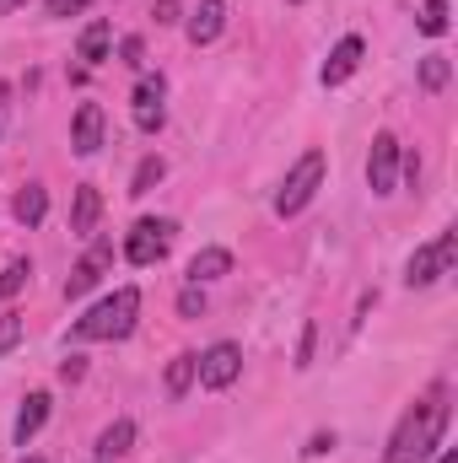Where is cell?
Instances as JSON below:
<instances>
[{"label":"cell","mask_w":458,"mask_h":463,"mask_svg":"<svg viewBox=\"0 0 458 463\" xmlns=\"http://www.w3.org/2000/svg\"><path fill=\"white\" fill-rule=\"evenodd\" d=\"M443 431H448V404H443V393H432L426 404L405 410V420L388 442V463H426L443 448Z\"/></svg>","instance_id":"obj_1"},{"label":"cell","mask_w":458,"mask_h":463,"mask_svg":"<svg viewBox=\"0 0 458 463\" xmlns=\"http://www.w3.org/2000/svg\"><path fill=\"white\" fill-rule=\"evenodd\" d=\"M135 313H140V291L135 286H119L109 302H98L87 318H76V340H124L135 329Z\"/></svg>","instance_id":"obj_2"},{"label":"cell","mask_w":458,"mask_h":463,"mask_svg":"<svg viewBox=\"0 0 458 463\" xmlns=\"http://www.w3.org/2000/svg\"><path fill=\"white\" fill-rule=\"evenodd\" d=\"M319 184H324V151H308V156L286 173V184L275 189V216H297V211L319 194Z\"/></svg>","instance_id":"obj_3"},{"label":"cell","mask_w":458,"mask_h":463,"mask_svg":"<svg viewBox=\"0 0 458 463\" xmlns=\"http://www.w3.org/2000/svg\"><path fill=\"white\" fill-rule=\"evenodd\" d=\"M399 135H377L372 140V156H367V184H372V194H394L399 189Z\"/></svg>","instance_id":"obj_4"},{"label":"cell","mask_w":458,"mask_h":463,"mask_svg":"<svg viewBox=\"0 0 458 463\" xmlns=\"http://www.w3.org/2000/svg\"><path fill=\"white\" fill-rule=\"evenodd\" d=\"M237 372H243V350L222 340V345H211L205 355H195V377L205 383V388H232L237 383Z\"/></svg>","instance_id":"obj_5"},{"label":"cell","mask_w":458,"mask_h":463,"mask_svg":"<svg viewBox=\"0 0 458 463\" xmlns=\"http://www.w3.org/2000/svg\"><path fill=\"white\" fill-rule=\"evenodd\" d=\"M167 242H173V222H135L129 227V242H124V259L129 264H157L162 253H167Z\"/></svg>","instance_id":"obj_6"},{"label":"cell","mask_w":458,"mask_h":463,"mask_svg":"<svg viewBox=\"0 0 458 463\" xmlns=\"http://www.w3.org/2000/svg\"><path fill=\"white\" fill-rule=\"evenodd\" d=\"M162 76H140V87H135V129H146V135H157L162 129V118H167V109H162Z\"/></svg>","instance_id":"obj_7"},{"label":"cell","mask_w":458,"mask_h":463,"mask_svg":"<svg viewBox=\"0 0 458 463\" xmlns=\"http://www.w3.org/2000/svg\"><path fill=\"white\" fill-rule=\"evenodd\" d=\"M109 264H114V242H98V248H92V253H87V259L71 269V280H65V297H71V302H76V297H87V291L103 280V269H109Z\"/></svg>","instance_id":"obj_8"},{"label":"cell","mask_w":458,"mask_h":463,"mask_svg":"<svg viewBox=\"0 0 458 463\" xmlns=\"http://www.w3.org/2000/svg\"><path fill=\"white\" fill-rule=\"evenodd\" d=\"M103 146V109L98 103H81L76 109V124H71V151L76 156H98Z\"/></svg>","instance_id":"obj_9"},{"label":"cell","mask_w":458,"mask_h":463,"mask_svg":"<svg viewBox=\"0 0 458 463\" xmlns=\"http://www.w3.org/2000/svg\"><path fill=\"white\" fill-rule=\"evenodd\" d=\"M361 38L350 33V38H340L335 49H329V60H324V87H340V81H350L356 76V65H361Z\"/></svg>","instance_id":"obj_10"},{"label":"cell","mask_w":458,"mask_h":463,"mask_svg":"<svg viewBox=\"0 0 458 463\" xmlns=\"http://www.w3.org/2000/svg\"><path fill=\"white\" fill-rule=\"evenodd\" d=\"M222 27H227V0H200V11L189 16V43H195V49H200V43H216Z\"/></svg>","instance_id":"obj_11"},{"label":"cell","mask_w":458,"mask_h":463,"mask_svg":"<svg viewBox=\"0 0 458 463\" xmlns=\"http://www.w3.org/2000/svg\"><path fill=\"white\" fill-rule=\"evenodd\" d=\"M437 275H448V269H443V253H437V242L415 248V253H410V264H405V286L415 291V286H432Z\"/></svg>","instance_id":"obj_12"},{"label":"cell","mask_w":458,"mask_h":463,"mask_svg":"<svg viewBox=\"0 0 458 463\" xmlns=\"http://www.w3.org/2000/svg\"><path fill=\"white\" fill-rule=\"evenodd\" d=\"M43 420H49V393H27L22 410H16V442L27 448V442L43 431Z\"/></svg>","instance_id":"obj_13"},{"label":"cell","mask_w":458,"mask_h":463,"mask_svg":"<svg viewBox=\"0 0 458 463\" xmlns=\"http://www.w3.org/2000/svg\"><path fill=\"white\" fill-rule=\"evenodd\" d=\"M98 216H103V194L92 189V184H81L76 189V205H71V232H98Z\"/></svg>","instance_id":"obj_14"},{"label":"cell","mask_w":458,"mask_h":463,"mask_svg":"<svg viewBox=\"0 0 458 463\" xmlns=\"http://www.w3.org/2000/svg\"><path fill=\"white\" fill-rule=\"evenodd\" d=\"M227 269H232V253H227V248H205V253H195V259H189V280H195V286L222 280Z\"/></svg>","instance_id":"obj_15"},{"label":"cell","mask_w":458,"mask_h":463,"mask_svg":"<svg viewBox=\"0 0 458 463\" xmlns=\"http://www.w3.org/2000/svg\"><path fill=\"white\" fill-rule=\"evenodd\" d=\"M11 216H16L22 227H38V222L49 216V194H43L38 184H27V189H22V194L11 200Z\"/></svg>","instance_id":"obj_16"},{"label":"cell","mask_w":458,"mask_h":463,"mask_svg":"<svg viewBox=\"0 0 458 463\" xmlns=\"http://www.w3.org/2000/svg\"><path fill=\"white\" fill-rule=\"evenodd\" d=\"M109 43H114V27H109V22H92V27L81 33V49H76V54H81L87 65H103V60H109Z\"/></svg>","instance_id":"obj_17"},{"label":"cell","mask_w":458,"mask_h":463,"mask_svg":"<svg viewBox=\"0 0 458 463\" xmlns=\"http://www.w3.org/2000/svg\"><path fill=\"white\" fill-rule=\"evenodd\" d=\"M129 442H135V426H129V420H114V426H109V431L98 437V458L114 463L119 453H129Z\"/></svg>","instance_id":"obj_18"},{"label":"cell","mask_w":458,"mask_h":463,"mask_svg":"<svg viewBox=\"0 0 458 463\" xmlns=\"http://www.w3.org/2000/svg\"><path fill=\"white\" fill-rule=\"evenodd\" d=\"M448 76H453L448 54H426V60H421V87H426V92H443V87H448Z\"/></svg>","instance_id":"obj_19"},{"label":"cell","mask_w":458,"mask_h":463,"mask_svg":"<svg viewBox=\"0 0 458 463\" xmlns=\"http://www.w3.org/2000/svg\"><path fill=\"white\" fill-rule=\"evenodd\" d=\"M162 173H167V162H162V156H146V162L135 167V178H129V194H151V189L162 184Z\"/></svg>","instance_id":"obj_20"},{"label":"cell","mask_w":458,"mask_h":463,"mask_svg":"<svg viewBox=\"0 0 458 463\" xmlns=\"http://www.w3.org/2000/svg\"><path fill=\"white\" fill-rule=\"evenodd\" d=\"M189 383H195V355H173V361H167V393L184 399Z\"/></svg>","instance_id":"obj_21"},{"label":"cell","mask_w":458,"mask_h":463,"mask_svg":"<svg viewBox=\"0 0 458 463\" xmlns=\"http://www.w3.org/2000/svg\"><path fill=\"white\" fill-rule=\"evenodd\" d=\"M421 33L426 38H443L448 33V0H426L421 5Z\"/></svg>","instance_id":"obj_22"},{"label":"cell","mask_w":458,"mask_h":463,"mask_svg":"<svg viewBox=\"0 0 458 463\" xmlns=\"http://www.w3.org/2000/svg\"><path fill=\"white\" fill-rule=\"evenodd\" d=\"M27 275H33V264H27V259H11V264L0 269V297H16V291L27 286Z\"/></svg>","instance_id":"obj_23"},{"label":"cell","mask_w":458,"mask_h":463,"mask_svg":"<svg viewBox=\"0 0 458 463\" xmlns=\"http://www.w3.org/2000/svg\"><path fill=\"white\" fill-rule=\"evenodd\" d=\"M178 313H184V318H200V313H205V291H200L195 280L178 291Z\"/></svg>","instance_id":"obj_24"},{"label":"cell","mask_w":458,"mask_h":463,"mask_svg":"<svg viewBox=\"0 0 458 463\" xmlns=\"http://www.w3.org/2000/svg\"><path fill=\"white\" fill-rule=\"evenodd\" d=\"M16 340H22V318H16V313H5V318H0V355H5V350H16Z\"/></svg>","instance_id":"obj_25"},{"label":"cell","mask_w":458,"mask_h":463,"mask_svg":"<svg viewBox=\"0 0 458 463\" xmlns=\"http://www.w3.org/2000/svg\"><path fill=\"white\" fill-rule=\"evenodd\" d=\"M178 11H184L178 0H157V5H151V16H157V27H173V22H178Z\"/></svg>","instance_id":"obj_26"},{"label":"cell","mask_w":458,"mask_h":463,"mask_svg":"<svg viewBox=\"0 0 458 463\" xmlns=\"http://www.w3.org/2000/svg\"><path fill=\"white\" fill-rule=\"evenodd\" d=\"M313 340H319V329H313V324H302V345H297V366H313Z\"/></svg>","instance_id":"obj_27"},{"label":"cell","mask_w":458,"mask_h":463,"mask_svg":"<svg viewBox=\"0 0 458 463\" xmlns=\"http://www.w3.org/2000/svg\"><path fill=\"white\" fill-rule=\"evenodd\" d=\"M437 253H443V269H453V259H458V232H443V237H437Z\"/></svg>","instance_id":"obj_28"},{"label":"cell","mask_w":458,"mask_h":463,"mask_svg":"<svg viewBox=\"0 0 458 463\" xmlns=\"http://www.w3.org/2000/svg\"><path fill=\"white\" fill-rule=\"evenodd\" d=\"M81 5H87V0H43V11H49V16H76Z\"/></svg>","instance_id":"obj_29"},{"label":"cell","mask_w":458,"mask_h":463,"mask_svg":"<svg viewBox=\"0 0 458 463\" xmlns=\"http://www.w3.org/2000/svg\"><path fill=\"white\" fill-rule=\"evenodd\" d=\"M329 448H335V431H319V437H313V442H308V458H324V453H329Z\"/></svg>","instance_id":"obj_30"},{"label":"cell","mask_w":458,"mask_h":463,"mask_svg":"<svg viewBox=\"0 0 458 463\" xmlns=\"http://www.w3.org/2000/svg\"><path fill=\"white\" fill-rule=\"evenodd\" d=\"M119 54H124V65H140V54H146V49H140V38H124V43H119Z\"/></svg>","instance_id":"obj_31"},{"label":"cell","mask_w":458,"mask_h":463,"mask_svg":"<svg viewBox=\"0 0 458 463\" xmlns=\"http://www.w3.org/2000/svg\"><path fill=\"white\" fill-rule=\"evenodd\" d=\"M81 372H87V361H81V355H71V361H65V366H60V377H65V383H76V377H81Z\"/></svg>","instance_id":"obj_32"},{"label":"cell","mask_w":458,"mask_h":463,"mask_svg":"<svg viewBox=\"0 0 458 463\" xmlns=\"http://www.w3.org/2000/svg\"><path fill=\"white\" fill-rule=\"evenodd\" d=\"M16 5H22V0H0V16H5V11H16Z\"/></svg>","instance_id":"obj_33"},{"label":"cell","mask_w":458,"mask_h":463,"mask_svg":"<svg viewBox=\"0 0 458 463\" xmlns=\"http://www.w3.org/2000/svg\"><path fill=\"white\" fill-rule=\"evenodd\" d=\"M437 463H458V453H453V448H448V453H443V458H437Z\"/></svg>","instance_id":"obj_34"},{"label":"cell","mask_w":458,"mask_h":463,"mask_svg":"<svg viewBox=\"0 0 458 463\" xmlns=\"http://www.w3.org/2000/svg\"><path fill=\"white\" fill-rule=\"evenodd\" d=\"M22 463H43V458H22Z\"/></svg>","instance_id":"obj_35"},{"label":"cell","mask_w":458,"mask_h":463,"mask_svg":"<svg viewBox=\"0 0 458 463\" xmlns=\"http://www.w3.org/2000/svg\"><path fill=\"white\" fill-rule=\"evenodd\" d=\"M98 463H109V458H98Z\"/></svg>","instance_id":"obj_36"}]
</instances>
